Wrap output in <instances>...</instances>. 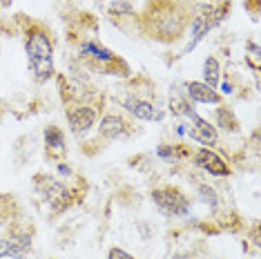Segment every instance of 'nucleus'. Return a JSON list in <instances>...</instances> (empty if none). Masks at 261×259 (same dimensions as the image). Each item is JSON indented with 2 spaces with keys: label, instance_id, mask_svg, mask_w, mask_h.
<instances>
[{
  "label": "nucleus",
  "instance_id": "f257e3e1",
  "mask_svg": "<svg viewBox=\"0 0 261 259\" xmlns=\"http://www.w3.org/2000/svg\"><path fill=\"white\" fill-rule=\"evenodd\" d=\"M25 51L29 58V67L34 72V79L38 83L49 81L51 74H54V45H51V38L47 36L45 29L34 27L29 32L25 40Z\"/></svg>",
  "mask_w": 261,
  "mask_h": 259
},
{
  "label": "nucleus",
  "instance_id": "f03ea898",
  "mask_svg": "<svg viewBox=\"0 0 261 259\" xmlns=\"http://www.w3.org/2000/svg\"><path fill=\"white\" fill-rule=\"evenodd\" d=\"M152 201L156 210L165 217H188L190 215V199L179 188H156L152 190Z\"/></svg>",
  "mask_w": 261,
  "mask_h": 259
},
{
  "label": "nucleus",
  "instance_id": "7ed1b4c3",
  "mask_svg": "<svg viewBox=\"0 0 261 259\" xmlns=\"http://www.w3.org/2000/svg\"><path fill=\"white\" fill-rule=\"evenodd\" d=\"M34 184H36V190L45 197V201L49 203L51 213H61L69 205V190L67 186L61 184L58 179L49 174H36V179H34Z\"/></svg>",
  "mask_w": 261,
  "mask_h": 259
},
{
  "label": "nucleus",
  "instance_id": "20e7f679",
  "mask_svg": "<svg viewBox=\"0 0 261 259\" xmlns=\"http://www.w3.org/2000/svg\"><path fill=\"white\" fill-rule=\"evenodd\" d=\"M123 108L139 121H163V112L159 110L154 103L141 98L139 94H129L125 101H123Z\"/></svg>",
  "mask_w": 261,
  "mask_h": 259
},
{
  "label": "nucleus",
  "instance_id": "39448f33",
  "mask_svg": "<svg viewBox=\"0 0 261 259\" xmlns=\"http://www.w3.org/2000/svg\"><path fill=\"white\" fill-rule=\"evenodd\" d=\"M67 123L74 134H87L96 123V110L90 105H76V108L67 110Z\"/></svg>",
  "mask_w": 261,
  "mask_h": 259
},
{
  "label": "nucleus",
  "instance_id": "423d86ee",
  "mask_svg": "<svg viewBox=\"0 0 261 259\" xmlns=\"http://www.w3.org/2000/svg\"><path fill=\"white\" fill-rule=\"evenodd\" d=\"M192 163L199 166L201 170H205V172H210L212 176H228L230 174L228 163H225L217 152H212L210 148H201L197 154L192 157Z\"/></svg>",
  "mask_w": 261,
  "mask_h": 259
},
{
  "label": "nucleus",
  "instance_id": "0eeeda50",
  "mask_svg": "<svg viewBox=\"0 0 261 259\" xmlns=\"http://www.w3.org/2000/svg\"><path fill=\"white\" fill-rule=\"evenodd\" d=\"M190 121H192V127H190L188 134L194 141H199L201 145H207V148H210V145H215L217 141H219V132H217V127L212 125L210 121L201 119L199 114H194Z\"/></svg>",
  "mask_w": 261,
  "mask_h": 259
},
{
  "label": "nucleus",
  "instance_id": "6e6552de",
  "mask_svg": "<svg viewBox=\"0 0 261 259\" xmlns=\"http://www.w3.org/2000/svg\"><path fill=\"white\" fill-rule=\"evenodd\" d=\"M186 96L194 103H205V105L221 103V94H217L215 87L199 83V81H190V83H186Z\"/></svg>",
  "mask_w": 261,
  "mask_h": 259
},
{
  "label": "nucleus",
  "instance_id": "1a4fd4ad",
  "mask_svg": "<svg viewBox=\"0 0 261 259\" xmlns=\"http://www.w3.org/2000/svg\"><path fill=\"white\" fill-rule=\"evenodd\" d=\"M125 130H127V123H125L123 116H118V114H108V116H103L100 123H98V134L103 139H110V141L123 137Z\"/></svg>",
  "mask_w": 261,
  "mask_h": 259
},
{
  "label": "nucleus",
  "instance_id": "9d476101",
  "mask_svg": "<svg viewBox=\"0 0 261 259\" xmlns=\"http://www.w3.org/2000/svg\"><path fill=\"white\" fill-rule=\"evenodd\" d=\"M45 148L49 159H61L65 154V134L56 125L45 127Z\"/></svg>",
  "mask_w": 261,
  "mask_h": 259
},
{
  "label": "nucleus",
  "instance_id": "9b49d317",
  "mask_svg": "<svg viewBox=\"0 0 261 259\" xmlns=\"http://www.w3.org/2000/svg\"><path fill=\"white\" fill-rule=\"evenodd\" d=\"M79 51H81L83 58H87V61H98V63H114L116 61V56L112 54L110 49L100 47L98 43H94V40H83Z\"/></svg>",
  "mask_w": 261,
  "mask_h": 259
},
{
  "label": "nucleus",
  "instance_id": "f8f14e48",
  "mask_svg": "<svg viewBox=\"0 0 261 259\" xmlns=\"http://www.w3.org/2000/svg\"><path fill=\"white\" fill-rule=\"evenodd\" d=\"M170 112L174 116H188V119H192V116L197 114L194 108H192V101H190L186 94L174 92V90H172V94H170Z\"/></svg>",
  "mask_w": 261,
  "mask_h": 259
},
{
  "label": "nucleus",
  "instance_id": "ddd939ff",
  "mask_svg": "<svg viewBox=\"0 0 261 259\" xmlns=\"http://www.w3.org/2000/svg\"><path fill=\"white\" fill-rule=\"evenodd\" d=\"M203 79H205V85L210 87H217L219 81H221V72H219V61L215 56H207L205 63H203Z\"/></svg>",
  "mask_w": 261,
  "mask_h": 259
},
{
  "label": "nucleus",
  "instance_id": "4468645a",
  "mask_svg": "<svg viewBox=\"0 0 261 259\" xmlns=\"http://www.w3.org/2000/svg\"><path fill=\"white\" fill-rule=\"evenodd\" d=\"M217 123H219V127L221 130H225V132H237V130H239V121H237L234 112L228 110V108H219Z\"/></svg>",
  "mask_w": 261,
  "mask_h": 259
},
{
  "label": "nucleus",
  "instance_id": "2eb2a0df",
  "mask_svg": "<svg viewBox=\"0 0 261 259\" xmlns=\"http://www.w3.org/2000/svg\"><path fill=\"white\" fill-rule=\"evenodd\" d=\"M156 154L163 159V161H176L179 157H183V148L181 145H159Z\"/></svg>",
  "mask_w": 261,
  "mask_h": 259
},
{
  "label": "nucleus",
  "instance_id": "dca6fc26",
  "mask_svg": "<svg viewBox=\"0 0 261 259\" xmlns=\"http://www.w3.org/2000/svg\"><path fill=\"white\" fill-rule=\"evenodd\" d=\"M197 188H199V194H201V199H203V201H205L207 205H210L212 210H215L217 205H219V197H217V192L212 190L210 186H205V184H199Z\"/></svg>",
  "mask_w": 261,
  "mask_h": 259
},
{
  "label": "nucleus",
  "instance_id": "f3484780",
  "mask_svg": "<svg viewBox=\"0 0 261 259\" xmlns=\"http://www.w3.org/2000/svg\"><path fill=\"white\" fill-rule=\"evenodd\" d=\"M0 259H16L14 244L9 237H0Z\"/></svg>",
  "mask_w": 261,
  "mask_h": 259
},
{
  "label": "nucleus",
  "instance_id": "a211bd4d",
  "mask_svg": "<svg viewBox=\"0 0 261 259\" xmlns=\"http://www.w3.org/2000/svg\"><path fill=\"white\" fill-rule=\"evenodd\" d=\"M112 14H132V7H129V3H112V7H110Z\"/></svg>",
  "mask_w": 261,
  "mask_h": 259
},
{
  "label": "nucleus",
  "instance_id": "6ab92c4d",
  "mask_svg": "<svg viewBox=\"0 0 261 259\" xmlns=\"http://www.w3.org/2000/svg\"><path fill=\"white\" fill-rule=\"evenodd\" d=\"M108 259H134V257L129 255L127 250H123V248H112L110 255H108Z\"/></svg>",
  "mask_w": 261,
  "mask_h": 259
},
{
  "label": "nucleus",
  "instance_id": "aec40b11",
  "mask_svg": "<svg viewBox=\"0 0 261 259\" xmlns=\"http://www.w3.org/2000/svg\"><path fill=\"white\" fill-rule=\"evenodd\" d=\"M221 90H223L225 94H230V92H232V85H230V83H223V85H221Z\"/></svg>",
  "mask_w": 261,
  "mask_h": 259
}]
</instances>
